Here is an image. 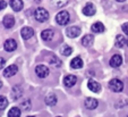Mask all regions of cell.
Segmentation results:
<instances>
[{
	"label": "cell",
	"mask_w": 128,
	"mask_h": 117,
	"mask_svg": "<svg viewBox=\"0 0 128 117\" xmlns=\"http://www.w3.org/2000/svg\"><path fill=\"white\" fill-rule=\"evenodd\" d=\"M34 17H35V20L38 22L43 23L49 20V13L46 8L39 7V8H36V10L34 12Z\"/></svg>",
	"instance_id": "1"
},
{
	"label": "cell",
	"mask_w": 128,
	"mask_h": 117,
	"mask_svg": "<svg viewBox=\"0 0 128 117\" xmlns=\"http://www.w3.org/2000/svg\"><path fill=\"white\" fill-rule=\"evenodd\" d=\"M69 20H70V16H69V14H68V12H66V10L59 12L56 16V22L58 23L59 25H62V26L64 25H67L68 23H69Z\"/></svg>",
	"instance_id": "2"
},
{
	"label": "cell",
	"mask_w": 128,
	"mask_h": 117,
	"mask_svg": "<svg viewBox=\"0 0 128 117\" xmlns=\"http://www.w3.org/2000/svg\"><path fill=\"white\" fill-rule=\"evenodd\" d=\"M109 88L114 92H121L124 89V83L120 80H118V78H112L109 82Z\"/></svg>",
	"instance_id": "3"
},
{
	"label": "cell",
	"mask_w": 128,
	"mask_h": 117,
	"mask_svg": "<svg viewBox=\"0 0 128 117\" xmlns=\"http://www.w3.org/2000/svg\"><path fill=\"white\" fill-rule=\"evenodd\" d=\"M35 73L40 78H46L49 75V68L46 65H39V66H36Z\"/></svg>",
	"instance_id": "4"
},
{
	"label": "cell",
	"mask_w": 128,
	"mask_h": 117,
	"mask_svg": "<svg viewBox=\"0 0 128 117\" xmlns=\"http://www.w3.org/2000/svg\"><path fill=\"white\" fill-rule=\"evenodd\" d=\"M80 29L78 26H70L66 30V34H67L68 38H77L78 35L80 34Z\"/></svg>",
	"instance_id": "5"
},
{
	"label": "cell",
	"mask_w": 128,
	"mask_h": 117,
	"mask_svg": "<svg viewBox=\"0 0 128 117\" xmlns=\"http://www.w3.org/2000/svg\"><path fill=\"white\" fill-rule=\"evenodd\" d=\"M95 13H96V8L91 3L86 4V5L84 6V8H83V14H84L85 16H93Z\"/></svg>",
	"instance_id": "6"
},
{
	"label": "cell",
	"mask_w": 128,
	"mask_h": 117,
	"mask_svg": "<svg viewBox=\"0 0 128 117\" xmlns=\"http://www.w3.org/2000/svg\"><path fill=\"white\" fill-rule=\"evenodd\" d=\"M4 48H5L6 51H14V50H16L17 49V42L15 41L14 39H8L5 41V43H4Z\"/></svg>",
	"instance_id": "7"
},
{
	"label": "cell",
	"mask_w": 128,
	"mask_h": 117,
	"mask_svg": "<svg viewBox=\"0 0 128 117\" xmlns=\"http://www.w3.org/2000/svg\"><path fill=\"white\" fill-rule=\"evenodd\" d=\"M20 35H22V38L24 40H28L34 35V30L32 29V27L25 26V27H23L22 31H20Z\"/></svg>",
	"instance_id": "8"
},
{
	"label": "cell",
	"mask_w": 128,
	"mask_h": 117,
	"mask_svg": "<svg viewBox=\"0 0 128 117\" xmlns=\"http://www.w3.org/2000/svg\"><path fill=\"white\" fill-rule=\"evenodd\" d=\"M17 72H18V67H17L16 65H9L7 68L4 71V76H5V77H12L15 74H17Z\"/></svg>",
	"instance_id": "9"
},
{
	"label": "cell",
	"mask_w": 128,
	"mask_h": 117,
	"mask_svg": "<svg viewBox=\"0 0 128 117\" xmlns=\"http://www.w3.org/2000/svg\"><path fill=\"white\" fill-rule=\"evenodd\" d=\"M2 24L6 29H12L15 25V18L12 15H6L2 20Z\"/></svg>",
	"instance_id": "10"
},
{
	"label": "cell",
	"mask_w": 128,
	"mask_h": 117,
	"mask_svg": "<svg viewBox=\"0 0 128 117\" xmlns=\"http://www.w3.org/2000/svg\"><path fill=\"white\" fill-rule=\"evenodd\" d=\"M76 82H77V77H76L75 75H67L64 78V84H65V86H67V88L74 86L76 84Z\"/></svg>",
	"instance_id": "11"
},
{
	"label": "cell",
	"mask_w": 128,
	"mask_h": 117,
	"mask_svg": "<svg viewBox=\"0 0 128 117\" xmlns=\"http://www.w3.org/2000/svg\"><path fill=\"white\" fill-rule=\"evenodd\" d=\"M9 5L14 12H20L24 7V4H23L22 0H10Z\"/></svg>",
	"instance_id": "12"
},
{
	"label": "cell",
	"mask_w": 128,
	"mask_h": 117,
	"mask_svg": "<svg viewBox=\"0 0 128 117\" xmlns=\"http://www.w3.org/2000/svg\"><path fill=\"white\" fill-rule=\"evenodd\" d=\"M121 64H122V57H121L120 55H114V56L111 57V59H110V66H111V67L117 68Z\"/></svg>",
	"instance_id": "13"
},
{
	"label": "cell",
	"mask_w": 128,
	"mask_h": 117,
	"mask_svg": "<svg viewBox=\"0 0 128 117\" xmlns=\"http://www.w3.org/2000/svg\"><path fill=\"white\" fill-rule=\"evenodd\" d=\"M84 103L87 109H95L98 107V105H99V101L96 99H94V98H87Z\"/></svg>",
	"instance_id": "14"
},
{
	"label": "cell",
	"mask_w": 128,
	"mask_h": 117,
	"mask_svg": "<svg viewBox=\"0 0 128 117\" xmlns=\"http://www.w3.org/2000/svg\"><path fill=\"white\" fill-rule=\"evenodd\" d=\"M87 86H88L90 90L92 91V92H94V93H98V92H100V91H101V85H100V83L95 82V81H93V80H90L88 81Z\"/></svg>",
	"instance_id": "15"
},
{
	"label": "cell",
	"mask_w": 128,
	"mask_h": 117,
	"mask_svg": "<svg viewBox=\"0 0 128 117\" xmlns=\"http://www.w3.org/2000/svg\"><path fill=\"white\" fill-rule=\"evenodd\" d=\"M53 35H54L53 30H44L41 33V38L44 41H51V40L53 39Z\"/></svg>",
	"instance_id": "16"
},
{
	"label": "cell",
	"mask_w": 128,
	"mask_h": 117,
	"mask_svg": "<svg viewBox=\"0 0 128 117\" xmlns=\"http://www.w3.org/2000/svg\"><path fill=\"white\" fill-rule=\"evenodd\" d=\"M70 67L74 69H80L83 67V60L80 58V57H75L70 61Z\"/></svg>",
	"instance_id": "17"
},
{
	"label": "cell",
	"mask_w": 128,
	"mask_h": 117,
	"mask_svg": "<svg viewBox=\"0 0 128 117\" xmlns=\"http://www.w3.org/2000/svg\"><path fill=\"white\" fill-rule=\"evenodd\" d=\"M91 30H92V32H94V33H102V32H104L106 29H104V25L102 24V23L96 22L91 26Z\"/></svg>",
	"instance_id": "18"
},
{
	"label": "cell",
	"mask_w": 128,
	"mask_h": 117,
	"mask_svg": "<svg viewBox=\"0 0 128 117\" xmlns=\"http://www.w3.org/2000/svg\"><path fill=\"white\" fill-rule=\"evenodd\" d=\"M22 94H23V91H22V89H20V86H14V88H12V98L14 100H17L18 98H20V97H22Z\"/></svg>",
	"instance_id": "19"
},
{
	"label": "cell",
	"mask_w": 128,
	"mask_h": 117,
	"mask_svg": "<svg viewBox=\"0 0 128 117\" xmlns=\"http://www.w3.org/2000/svg\"><path fill=\"white\" fill-rule=\"evenodd\" d=\"M93 40H94V37L91 34H86L84 38L82 39V44L84 47H88L93 43Z\"/></svg>",
	"instance_id": "20"
},
{
	"label": "cell",
	"mask_w": 128,
	"mask_h": 117,
	"mask_svg": "<svg viewBox=\"0 0 128 117\" xmlns=\"http://www.w3.org/2000/svg\"><path fill=\"white\" fill-rule=\"evenodd\" d=\"M126 43H127V40H126L121 34H118L116 37V47L117 48H122Z\"/></svg>",
	"instance_id": "21"
},
{
	"label": "cell",
	"mask_w": 128,
	"mask_h": 117,
	"mask_svg": "<svg viewBox=\"0 0 128 117\" xmlns=\"http://www.w3.org/2000/svg\"><path fill=\"white\" fill-rule=\"evenodd\" d=\"M46 103L48 106H54L57 103V97L53 94V93L49 94L48 97L46 98Z\"/></svg>",
	"instance_id": "22"
},
{
	"label": "cell",
	"mask_w": 128,
	"mask_h": 117,
	"mask_svg": "<svg viewBox=\"0 0 128 117\" xmlns=\"http://www.w3.org/2000/svg\"><path fill=\"white\" fill-rule=\"evenodd\" d=\"M20 109L18 107H12L8 111V117H20Z\"/></svg>",
	"instance_id": "23"
},
{
	"label": "cell",
	"mask_w": 128,
	"mask_h": 117,
	"mask_svg": "<svg viewBox=\"0 0 128 117\" xmlns=\"http://www.w3.org/2000/svg\"><path fill=\"white\" fill-rule=\"evenodd\" d=\"M60 52H61V55H64V56H70V54L72 52V49L70 48L69 46L65 44V46H62V48H61Z\"/></svg>",
	"instance_id": "24"
},
{
	"label": "cell",
	"mask_w": 128,
	"mask_h": 117,
	"mask_svg": "<svg viewBox=\"0 0 128 117\" xmlns=\"http://www.w3.org/2000/svg\"><path fill=\"white\" fill-rule=\"evenodd\" d=\"M50 64H51L52 66H56V67H60L62 63H61V60L58 58V57L52 56V57L50 58Z\"/></svg>",
	"instance_id": "25"
},
{
	"label": "cell",
	"mask_w": 128,
	"mask_h": 117,
	"mask_svg": "<svg viewBox=\"0 0 128 117\" xmlns=\"http://www.w3.org/2000/svg\"><path fill=\"white\" fill-rule=\"evenodd\" d=\"M8 106V100L5 95H0V110L6 109V107Z\"/></svg>",
	"instance_id": "26"
},
{
	"label": "cell",
	"mask_w": 128,
	"mask_h": 117,
	"mask_svg": "<svg viewBox=\"0 0 128 117\" xmlns=\"http://www.w3.org/2000/svg\"><path fill=\"white\" fill-rule=\"evenodd\" d=\"M68 0H52V5L56 7H62V6L67 5Z\"/></svg>",
	"instance_id": "27"
},
{
	"label": "cell",
	"mask_w": 128,
	"mask_h": 117,
	"mask_svg": "<svg viewBox=\"0 0 128 117\" xmlns=\"http://www.w3.org/2000/svg\"><path fill=\"white\" fill-rule=\"evenodd\" d=\"M20 107H22L23 110H30L31 109V101L30 100H25L24 102L20 105Z\"/></svg>",
	"instance_id": "28"
},
{
	"label": "cell",
	"mask_w": 128,
	"mask_h": 117,
	"mask_svg": "<svg viewBox=\"0 0 128 117\" xmlns=\"http://www.w3.org/2000/svg\"><path fill=\"white\" fill-rule=\"evenodd\" d=\"M121 30H122V32L125 34L128 35V23H124V24L121 25Z\"/></svg>",
	"instance_id": "29"
},
{
	"label": "cell",
	"mask_w": 128,
	"mask_h": 117,
	"mask_svg": "<svg viewBox=\"0 0 128 117\" xmlns=\"http://www.w3.org/2000/svg\"><path fill=\"white\" fill-rule=\"evenodd\" d=\"M6 7H7V3L4 0H0V10H4Z\"/></svg>",
	"instance_id": "30"
},
{
	"label": "cell",
	"mask_w": 128,
	"mask_h": 117,
	"mask_svg": "<svg viewBox=\"0 0 128 117\" xmlns=\"http://www.w3.org/2000/svg\"><path fill=\"white\" fill-rule=\"evenodd\" d=\"M5 64H6V60H5L4 58H1V57H0V69H2V68H4Z\"/></svg>",
	"instance_id": "31"
},
{
	"label": "cell",
	"mask_w": 128,
	"mask_h": 117,
	"mask_svg": "<svg viewBox=\"0 0 128 117\" xmlns=\"http://www.w3.org/2000/svg\"><path fill=\"white\" fill-rule=\"evenodd\" d=\"M116 1H118V3H124V1H126V0H116Z\"/></svg>",
	"instance_id": "32"
},
{
	"label": "cell",
	"mask_w": 128,
	"mask_h": 117,
	"mask_svg": "<svg viewBox=\"0 0 128 117\" xmlns=\"http://www.w3.org/2000/svg\"><path fill=\"white\" fill-rule=\"evenodd\" d=\"M2 88V82H1V81H0V89Z\"/></svg>",
	"instance_id": "33"
},
{
	"label": "cell",
	"mask_w": 128,
	"mask_h": 117,
	"mask_svg": "<svg viewBox=\"0 0 128 117\" xmlns=\"http://www.w3.org/2000/svg\"><path fill=\"white\" fill-rule=\"evenodd\" d=\"M127 46H128V39H127Z\"/></svg>",
	"instance_id": "34"
},
{
	"label": "cell",
	"mask_w": 128,
	"mask_h": 117,
	"mask_svg": "<svg viewBox=\"0 0 128 117\" xmlns=\"http://www.w3.org/2000/svg\"><path fill=\"white\" fill-rule=\"evenodd\" d=\"M27 117H34V116H27Z\"/></svg>",
	"instance_id": "35"
},
{
	"label": "cell",
	"mask_w": 128,
	"mask_h": 117,
	"mask_svg": "<svg viewBox=\"0 0 128 117\" xmlns=\"http://www.w3.org/2000/svg\"><path fill=\"white\" fill-rule=\"evenodd\" d=\"M57 117H60V116H57Z\"/></svg>",
	"instance_id": "36"
}]
</instances>
